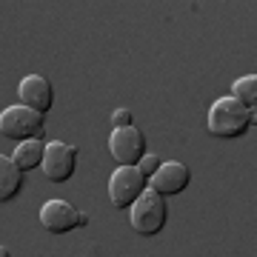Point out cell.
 <instances>
[{"mask_svg":"<svg viewBox=\"0 0 257 257\" xmlns=\"http://www.w3.org/2000/svg\"><path fill=\"white\" fill-rule=\"evenodd\" d=\"M46 128V117L37 114L35 109L26 106H9L0 111V135L15 143H26V140H37L40 132Z\"/></svg>","mask_w":257,"mask_h":257,"instance_id":"cell-3","label":"cell"},{"mask_svg":"<svg viewBox=\"0 0 257 257\" xmlns=\"http://www.w3.org/2000/svg\"><path fill=\"white\" fill-rule=\"evenodd\" d=\"M231 97H234L237 103H243L246 109H254L257 106V77L254 74H246V77L234 80V86H231Z\"/></svg>","mask_w":257,"mask_h":257,"instance_id":"cell-12","label":"cell"},{"mask_svg":"<svg viewBox=\"0 0 257 257\" xmlns=\"http://www.w3.org/2000/svg\"><path fill=\"white\" fill-rule=\"evenodd\" d=\"M109 155L114 157L117 166H138L140 160L149 155L146 152V135H143L138 126L114 128L111 138H109Z\"/></svg>","mask_w":257,"mask_h":257,"instance_id":"cell-5","label":"cell"},{"mask_svg":"<svg viewBox=\"0 0 257 257\" xmlns=\"http://www.w3.org/2000/svg\"><path fill=\"white\" fill-rule=\"evenodd\" d=\"M77 226H89V217H86L83 211H80V217H77Z\"/></svg>","mask_w":257,"mask_h":257,"instance_id":"cell-15","label":"cell"},{"mask_svg":"<svg viewBox=\"0 0 257 257\" xmlns=\"http://www.w3.org/2000/svg\"><path fill=\"white\" fill-rule=\"evenodd\" d=\"M0 257H12V251L6 246H0Z\"/></svg>","mask_w":257,"mask_h":257,"instance_id":"cell-16","label":"cell"},{"mask_svg":"<svg viewBox=\"0 0 257 257\" xmlns=\"http://www.w3.org/2000/svg\"><path fill=\"white\" fill-rule=\"evenodd\" d=\"M40 169H43L46 180H52V183H66L74 175V169H77V149L63 143V140H52V143H46Z\"/></svg>","mask_w":257,"mask_h":257,"instance_id":"cell-6","label":"cell"},{"mask_svg":"<svg viewBox=\"0 0 257 257\" xmlns=\"http://www.w3.org/2000/svg\"><path fill=\"white\" fill-rule=\"evenodd\" d=\"M189 183H192V169L180 160H169V163H160V169L149 177V192L160 197H175V194H183Z\"/></svg>","mask_w":257,"mask_h":257,"instance_id":"cell-7","label":"cell"},{"mask_svg":"<svg viewBox=\"0 0 257 257\" xmlns=\"http://www.w3.org/2000/svg\"><path fill=\"white\" fill-rule=\"evenodd\" d=\"M138 169H140V175L149 180V177H152L157 169H160V157H157V155H146V157H143V160L138 163Z\"/></svg>","mask_w":257,"mask_h":257,"instance_id":"cell-13","label":"cell"},{"mask_svg":"<svg viewBox=\"0 0 257 257\" xmlns=\"http://www.w3.org/2000/svg\"><path fill=\"white\" fill-rule=\"evenodd\" d=\"M149 192V180L140 175L138 166H117L109 177V200L114 209H132L138 197Z\"/></svg>","mask_w":257,"mask_h":257,"instance_id":"cell-4","label":"cell"},{"mask_svg":"<svg viewBox=\"0 0 257 257\" xmlns=\"http://www.w3.org/2000/svg\"><path fill=\"white\" fill-rule=\"evenodd\" d=\"M169 220V206H166V197L155 192H143L138 197V203L128 209V223L132 229L138 231L140 237H155L160 234Z\"/></svg>","mask_w":257,"mask_h":257,"instance_id":"cell-2","label":"cell"},{"mask_svg":"<svg viewBox=\"0 0 257 257\" xmlns=\"http://www.w3.org/2000/svg\"><path fill=\"white\" fill-rule=\"evenodd\" d=\"M23 172H20L12 157L0 155V203L15 200L20 192H23Z\"/></svg>","mask_w":257,"mask_h":257,"instance_id":"cell-10","label":"cell"},{"mask_svg":"<svg viewBox=\"0 0 257 257\" xmlns=\"http://www.w3.org/2000/svg\"><path fill=\"white\" fill-rule=\"evenodd\" d=\"M132 120L135 117H132V111L128 109H114L111 111V126L114 128H128L132 126Z\"/></svg>","mask_w":257,"mask_h":257,"instance_id":"cell-14","label":"cell"},{"mask_svg":"<svg viewBox=\"0 0 257 257\" xmlns=\"http://www.w3.org/2000/svg\"><path fill=\"white\" fill-rule=\"evenodd\" d=\"M18 97H20V106L35 109L37 114H43V117H46V111L55 106V89H52V83H49L46 77H40V74H29V77L20 80Z\"/></svg>","mask_w":257,"mask_h":257,"instance_id":"cell-8","label":"cell"},{"mask_svg":"<svg viewBox=\"0 0 257 257\" xmlns=\"http://www.w3.org/2000/svg\"><path fill=\"white\" fill-rule=\"evenodd\" d=\"M77 217L80 211L66 200H49L40 209V226L49 234H69L72 229H77Z\"/></svg>","mask_w":257,"mask_h":257,"instance_id":"cell-9","label":"cell"},{"mask_svg":"<svg viewBox=\"0 0 257 257\" xmlns=\"http://www.w3.org/2000/svg\"><path fill=\"white\" fill-rule=\"evenodd\" d=\"M43 152H46V143H43L40 138L26 140V143H18L12 160H15V166H18L23 175H29L32 169H40V163H43Z\"/></svg>","mask_w":257,"mask_h":257,"instance_id":"cell-11","label":"cell"},{"mask_svg":"<svg viewBox=\"0 0 257 257\" xmlns=\"http://www.w3.org/2000/svg\"><path fill=\"white\" fill-rule=\"evenodd\" d=\"M254 123H257L254 109H246V106L237 103L231 94L217 97V100L211 103L209 117H206L209 135H211V138H220V140H237V138H243Z\"/></svg>","mask_w":257,"mask_h":257,"instance_id":"cell-1","label":"cell"}]
</instances>
